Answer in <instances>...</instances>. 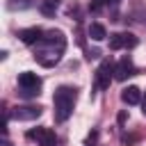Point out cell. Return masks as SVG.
<instances>
[{"mask_svg":"<svg viewBox=\"0 0 146 146\" xmlns=\"http://www.w3.org/2000/svg\"><path fill=\"white\" fill-rule=\"evenodd\" d=\"M7 7L9 9H27V7H32V0H7Z\"/></svg>","mask_w":146,"mask_h":146,"instance_id":"obj_13","label":"cell"},{"mask_svg":"<svg viewBox=\"0 0 146 146\" xmlns=\"http://www.w3.org/2000/svg\"><path fill=\"white\" fill-rule=\"evenodd\" d=\"M18 39L27 46H36L41 39H43V30L41 27H25V30H18Z\"/></svg>","mask_w":146,"mask_h":146,"instance_id":"obj_6","label":"cell"},{"mask_svg":"<svg viewBox=\"0 0 146 146\" xmlns=\"http://www.w3.org/2000/svg\"><path fill=\"white\" fill-rule=\"evenodd\" d=\"M114 68H116V66L112 64V59H105V62L98 66V71H96V87H98V89H107V87H110Z\"/></svg>","mask_w":146,"mask_h":146,"instance_id":"obj_3","label":"cell"},{"mask_svg":"<svg viewBox=\"0 0 146 146\" xmlns=\"http://www.w3.org/2000/svg\"><path fill=\"white\" fill-rule=\"evenodd\" d=\"M27 137H30V139H36L41 146H55V144H57V135H55L50 128H36V130H30Z\"/></svg>","mask_w":146,"mask_h":146,"instance_id":"obj_4","label":"cell"},{"mask_svg":"<svg viewBox=\"0 0 146 146\" xmlns=\"http://www.w3.org/2000/svg\"><path fill=\"white\" fill-rule=\"evenodd\" d=\"M94 141H96V132H91V135L87 137V144H94Z\"/></svg>","mask_w":146,"mask_h":146,"instance_id":"obj_16","label":"cell"},{"mask_svg":"<svg viewBox=\"0 0 146 146\" xmlns=\"http://www.w3.org/2000/svg\"><path fill=\"white\" fill-rule=\"evenodd\" d=\"M14 116L18 121H32V119L41 116V107L39 105H21V107L14 110Z\"/></svg>","mask_w":146,"mask_h":146,"instance_id":"obj_8","label":"cell"},{"mask_svg":"<svg viewBox=\"0 0 146 146\" xmlns=\"http://www.w3.org/2000/svg\"><path fill=\"white\" fill-rule=\"evenodd\" d=\"M141 112H144V116H146V94H144V98H141Z\"/></svg>","mask_w":146,"mask_h":146,"instance_id":"obj_17","label":"cell"},{"mask_svg":"<svg viewBox=\"0 0 146 146\" xmlns=\"http://www.w3.org/2000/svg\"><path fill=\"white\" fill-rule=\"evenodd\" d=\"M52 105H55V121H66L73 114V105H75V89L71 87H59L52 96Z\"/></svg>","mask_w":146,"mask_h":146,"instance_id":"obj_2","label":"cell"},{"mask_svg":"<svg viewBox=\"0 0 146 146\" xmlns=\"http://www.w3.org/2000/svg\"><path fill=\"white\" fill-rule=\"evenodd\" d=\"M121 100L125 105H137V103H141V91L137 87H125L121 91Z\"/></svg>","mask_w":146,"mask_h":146,"instance_id":"obj_9","label":"cell"},{"mask_svg":"<svg viewBox=\"0 0 146 146\" xmlns=\"http://www.w3.org/2000/svg\"><path fill=\"white\" fill-rule=\"evenodd\" d=\"M18 87L39 94V89H41V78H39L36 73H32V71H23V73L18 75Z\"/></svg>","mask_w":146,"mask_h":146,"instance_id":"obj_5","label":"cell"},{"mask_svg":"<svg viewBox=\"0 0 146 146\" xmlns=\"http://www.w3.org/2000/svg\"><path fill=\"white\" fill-rule=\"evenodd\" d=\"M110 48H112V50H121V48H125L123 32H116V34H112V36H110Z\"/></svg>","mask_w":146,"mask_h":146,"instance_id":"obj_12","label":"cell"},{"mask_svg":"<svg viewBox=\"0 0 146 146\" xmlns=\"http://www.w3.org/2000/svg\"><path fill=\"white\" fill-rule=\"evenodd\" d=\"M57 7H59V0H43V2L39 5V9H41L43 16H52V14L57 11Z\"/></svg>","mask_w":146,"mask_h":146,"instance_id":"obj_11","label":"cell"},{"mask_svg":"<svg viewBox=\"0 0 146 146\" xmlns=\"http://www.w3.org/2000/svg\"><path fill=\"white\" fill-rule=\"evenodd\" d=\"M87 32H89V36H91L94 41H103V39L107 36V30H105V27H103L100 23H91Z\"/></svg>","mask_w":146,"mask_h":146,"instance_id":"obj_10","label":"cell"},{"mask_svg":"<svg viewBox=\"0 0 146 146\" xmlns=\"http://www.w3.org/2000/svg\"><path fill=\"white\" fill-rule=\"evenodd\" d=\"M66 48V36L59 30H52L43 34V39L34 46V59L41 66H55L62 59V52Z\"/></svg>","mask_w":146,"mask_h":146,"instance_id":"obj_1","label":"cell"},{"mask_svg":"<svg viewBox=\"0 0 146 146\" xmlns=\"http://www.w3.org/2000/svg\"><path fill=\"white\" fill-rule=\"evenodd\" d=\"M125 116H128V114H125V112H121V114H119V123H121V125H123V123H125Z\"/></svg>","mask_w":146,"mask_h":146,"instance_id":"obj_15","label":"cell"},{"mask_svg":"<svg viewBox=\"0 0 146 146\" xmlns=\"http://www.w3.org/2000/svg\"><path fill=\"white\" fill-rule=\"evenodd\" d=\"M98 55H100L98 50H89V55H87V57H89V59H94V57H98Z\"/></svg>","mask_w":146,"mask_h":146,"instance_id":"obj_14","label":"cell"},{"mask_svg":"<svg viewBox=\"0 0 146 146\" xmlns=\"http://www.w3.org/2000/svg\"><path fill=\"white\" fill-rule=\"evenodd\" d=\"M135 73H137V68H135V64H132L130 57H123V59L116 64V68H114V78H116V80H128V78L135 75Z\"/></svg>","mask_w":146,"mask_h":146,"instance_id":"obj_7","label":"cell"}]
</instances>
